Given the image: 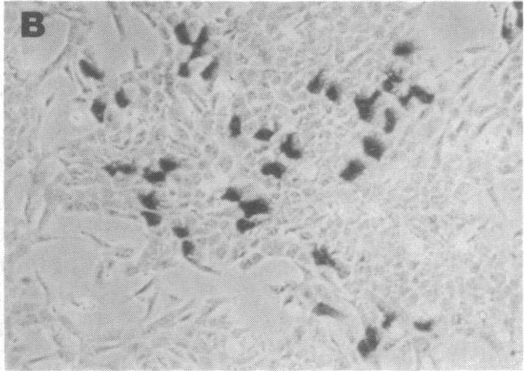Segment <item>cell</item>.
Wrapping results in <instances>:
<instances>
[{
  "mask_svg": "<svg viewBox=\"0 0 524 371\" xmlns=\"http://www.w3.org/2000/svg\"><path fill=\"white\" fill-rule=\"evenodd\" d=\"M45 16L37 10H24L21 13V37L24 39H37L46 34L44 22Z\"/></svg>",
  "mask_w": 524,
  "mask_h": 371,
  "instance_id": "6da1fadb",
  "label": "cell"
},
{
  "mask_svg": "<svg viewBox=\"0 0 524 371\" xmlns=\"http://www.w3.org/2000/svg\"><path fill=\"white\" fill-rule=\"evenodd\" d=\"M383 92L376 90L370 96L356 94L353 97V104L358 117L364 123H371L376 114V105L381 97Z\"/></svg>",
  "mask_w": 524,
  "mask_h": 371,
  "instance_id": "7a4b0ae2",
  "label": "cell"
},
{
  "mask_svg": "<svg viewBox=\"0 0 524 371\" xmlns=\"http://www.w3.org/2000/svg\"><path fill=\"white\" fill-rule=\"evenodd\" d=\"M237 205L243 214V216L250 219H254L256 217L270 215L273 210L270 201L261 197L243 199Z\"/></svg>",
  "mask_w": 524,
  "mask_h": 371,
  "instance_id": "3957f363",
  "label": "cell"
},
{
  "mask_svg": "<svg viewBox=\"0 0 524 371\" xmlns=\"http://www.w3.org/2000/svg\"><path fill=\"white\" fill-rule=\"evenodd\" d=\"M210 42H211V29L208 24H204L199 30L195 38H194V40H193L187 60L192 63L200 58H204L207 55V48H208Z\"/></svg>",
  "mask_w": 524,
  "mask_h": 371,
  "instance_id": "277c9868",
  "label": "cell"
},
{
  "mask_svg": "<svg viewBox=\"0 0 524 371\" xmlns=\"http://www.w3.org/2000/svg\"><path fill=\"white\" fill-rule=\"evenodd\" d=\"M413 99H416L422 105H431L436 99V95L434 93H430L424 87L417 85V84H414V85L410 86L409 87V90L406 95H403L398 98V102H399L401 108L407 109L409 104H410V101Z\"/></svg>",
  "mask_w": 524,
  "mask_h": 371,
  "instance_id": "5b68a950",
  "label": "cell"
},
{
  "mask_svg": "<svg viewBox=\"0 0 524 371\" xmlns=\"http://www.w3.org/2000/svg\"><path fill=\"white\" fill-rule=\"evenodd\" d=\"M361 146L364 154L376 162H380L387 152L385 142L374 135H365L362 138Z\"/></svg>",
  "mask_w": 524,
  "mask_h": 371,
  "instance_id": "8992f818",
  "label": "cell"
},
{
  "mask_svg": "<svg viewBox=\"0 0 524 371\" xmlns=\"http://www.w3.org/2000/svg\"><path fill=\"white\" fill-rule=\"evenodd\" d=\"M278 150L289 160L297 162L304 158V150L297 144L295 132L287 134L285 138L280 141Z\"/></svg>",
  "mask_w": 524,
  "mask_h": 371,
  "instance_id": "52a82bcc",
  "label": "cell"
},
{
  "mask_svg": "<svg viewBox=\"0 0 524 371\" xmlns=\"http://www.w3.org/2000/svg\"><path fill=\"white\" fill-rule=\"evenodd\" d=\"M367 170V165L360 158H351L339 173V179L346 183H352L360 179Z\"/></svg>",
  "mask_w": 524,
  "mask_h": 371,
  "instance_id": "ba28073f",
  "label": "cell"
},
{
  "mask_svg": "<svg viewBox=\"0 0 524 371\" xmlns=\"http://www.w3.org/2000/svg\"><path fill=\"white\" fill-rule=\"evenodd\" d=\"M312 262L316 267H326L338 271L339 263L326 246H315L310 253Z\"/></svg>",
  "mask_w": 524,
  "mask_h": 371,
  "instance_id": "9c48e42d",
  "label": "cell"
},
{
  "mask_svg": "<svg viewBox=\"0 0 524 371\" xmlns=\"http://www.w3.org/2000/svg\"><path fill=\"white\" fill-rule=\"evenodd\" d=\"M288 171V167L278 160L267 161L259 167V173L263 176L273 178L276 180H282Z\"/></svg>",
  "mask_w": 524,
  "mask_h": 371,
  "instance_id": "30bf717a",
  "label": "cell"
},
{
  "mask_svg": "<svg viewBox=\"0 0 524 371\" xmlns=\"http://www.w3.org/2000/svg\"><path fill=\"white\" fill-rule=\"evenodd\" d=\"M311 312L315 316L320 317V318H329V319H335V320H339V319H344L345 317L344 314L339 309L328 304V303L324 302V301L317 302L312 307Z\"/></svg>",
  "mask_w": 524,
  "mask_h": 371,
  "instance_id": "8fae6325",
  "label": "cell"
},
{
  "mask_svg": "<svg viewBox=\"0 0 524 371\" xmlns=\"http://www.w3.org/2000/svg\"><path fill=\"white\" fill-rule=\"evenodd\" d=\"M173 32L176 42L179 45L188 48L191 47L194 38L192 37L190 26L187 20L183 19L176 23L173 27Z\"/></svg>",
  "mask_w": 524,
  "mask_h": 371,
  "instance_id": "7c38bea8",
  "label": "cell"
},
{
  "mask_svg": "<svg viewBox=\"0 0 524 371\" xmlns=\"http://www.w3.org/2000/svg\"><path fill=\"white\" fill-rule=\"evenodd\" d=\"M78 67H79L80 72L86 78H92L93 80L98 81V82H102L105 78L104 72L99 70L98 68L86 59L79 60Z\"/></svg>",
  "mask_w": 524,
  "mask_h": 371,
  "instance_id": "4fadbf2b",
  "label": "cell"
},
{
  "mask_svg": "<svg viewBox=\"0 0 524 371\" xmlns=\"http://www.w3.org/2000/svg\"><path fill=\"white\" fill-rule=\"evenodd\" d=\"M326 87V78H325V70L321 69L313 75L306 84V90L312 95H318L324 91Z\"/></svg>",
  "mask_w": 524,
  "mask_h": 371,
  "instance_id": "5bb4252c",
  "label": "cell"
},
{
  "mask_svg": "<svg viewBox=\"0 0 524 371\" xmlns=\"http://www.w3.org/2000/svg\"><path fill=\"white\" fill-rule=\"evenodd\" d=\"M384 125L382 127L385 135H392L396 129L398 123V116L394 108H386L384 111Z\"/></svg>",
  "mask_w": 524,
  "mask_h": 371,
  "instance_id": "9a60e30c",
  "label": "cell"
},
{
  "mask_svg": "<svg viewBox=\"0 0 524 371\" xmlns=\"http://www.w3.org/2000/svg\"><path fill=\"white\" fill-rule=\"evenodd\" d=\"M416 47L411 40H402L398 42L392 48V55L398 58H408L414 55Z\"/></svg>",
  "mask_w": 524,
  "mask_h": 371,
  "instance_id": "2e32d148",
  "label": "cell"
},
{
  "mask_svg": "<svg viewBox=\"0 0 524 371\" xmlns=\"http://www.w3.org/2000/svg\"><path fill=\"white\" fill-rule=\"evenodd\" d=\"M168 175L162 172L161 170H155L151 167H146L143 169L142 178L151 185H158L167 182Z\"/></svg>",
  "mask_w": 524,
  "mask_h": 371,
  "instance_id": "e0dca14e",
  "label": "cell"
},
{
  "mask_svg": "<svg viewBox=\"0 0 524 371\" xmlns=\"http://www.w3.org/2000/svg\"><path fill=\"white\" fill-rule=\"evenodd\" d=\"M228 133L231 139H238L243 134V120L241 115L233 114L229 119L227 125Z\"/></svg>",
  "mask_w": 524,
  "mask_h": 371,
  "instance_id": "ac0fdd59",
  "label": "cell"
},
{
  "mask_svg": "<svg viewBox=\"0 0 524 371\" xmlns=\"http://www.w3.org/2000/svg\"><path fill=\"white\" fill-rule=\"evenodd\" d=\"M220 65L219 58L217 57H214L200 71V74H199L200 78L205 83H209L214 80L217 76V74L218 73Z\"/></svg>",
  "mask_w": 524,
  "mask_h": 371,
  "instance_id": "d6986e66",
  "label": "cell"
},
{
  "mask_svg": "<svg viewBox=\"0 0 524 371\" xmlns=\"http://www.w3.org/2000/svg\"><path fill=\"white\" fill-rule=\"evenodd\" d=\"M137 200L141 203L145 210L157 211L161 205L159 198L155 191H151L147 194H139L137 195Z\"/></svg>",
  "mask_w": 524,
  "mask_h": 371,
  "instance_id": "ffe728a7",
  "label": "cell"
},
{
  "mask_svg": "<svg viewBox=\"0 0 524 371\" xmlns=\"http://www.w3.org/2000/svg\"><path fill=\"white\" fill-rule=\"evenodd\" d=\"M107 102L105 101L102 100L99 98H95L93 99L91 106H90V111L93 115V118L97 121V123H102L105 121V115L106 112L107 110Z\"/></svg>",
  "mask_w": 524,
  "mask_h": 371,
  "instance_id": "44dd1931",
  "label": "cell"
},
{
  "mask_svg": "<svg viewBox=\"0 0 524 371\" xmlns=\"http://www.w3.org/2000/svg\"><path fill=\"white\" fill-rule=\"evenodd\" d=\"M220 200L221 201L238 204L243 200V192L240 188H237L235 186H228L224 192L220 195Z\"/></svg>",
  "mask_w": 524,
  "mask_h": 371,
  "instance_id": "7402d4cb",
  "label": "cell"
},
{
  "mask_svg": "<svg viewBox=\"0 0 524 371\" xmlns=\"http://www.w3.org/2000/svg\"><path fill=\"white\" fill-rule=\"evenodd\" d=\"M157 164H158V170H161L167 175H170L177 171L181 167L180 163L177 160L168 156H163L158 158Z\"/></svg>",
  "mask_w": 524,
  "mask_h": 371,
  "instance_id": "603a6c76",
  "label": "cell"
},
{
  "mask_svg": "<svg viewBox=\"0 0 524 371\" xmlns=\"http://www.w3.org/2000/svg\"><path fill=\"white\" fill-rule=\"evenodd\" d=\"M277 131L273 128L267 126H262L257 128L252 135V138L255 141L261 143H270L274 138Z\"/></svg>",
  "mask_w": 524,
  "mask_h": 371,
  "instance_id": "cb8c5ba5",
  "label": "cell"
},
{
  "mask_svg": "<svg viewBox=\"0 0 524 371\" xmlns=\"http://www.w3.org/2000/svg\"><path fill=\"white\" fill-rule=\"evenodd\" d=\"M259 224L254 219H250L246 217H241L235 221V228L236 232L240 235H244L248 232L256 229Z\"/></svg>",
  "mask_w": 524,
  "mask_h": 371,
  "instance_id": "d4e9b609",
  "label": "cell"
},
{
  "mask_svg": "<svg viewBox=\"0 0 524 371\" xmlns=\"http://www.w3.org/2000/svg\"><path fill=\"white\" fill-rule=\"evenodd\" d=\"M342 89L336 83L328 85L324 90L325 97L333 104H338L342 99Z\"/></svg>",
  "mask_w": 524,
  "mask_h": 371,
  "instance_id": "484cf974",
  "label": "cell"
},
{
  "mask_svg": "<svg viewBox=\"0 0 524 371\" xmlns=\"http://www.w3.org/2000/svg\"><path fill=\"white\" fill-rule=\"evenodd\" d=\"M140 215L149 228L158 227L163 222V216L155 211L144 210L140 212Z\"/></svg>",
  "mask_w": 524,
  "mask_h": 371,
  "instance_id": "4316f807",
  "label": "cell"
},
{
  "mask_svg": "<svg viewBox=\"0 0 524 371\" xmlns=\"http://www.w3.org/2000/svg\"><path fill=\"white\" fill-rule=\"evenodd\" d=\"M365 339L368 342V346L371 348L372 353L377 351L379 344H380V337H379V333L377 328L371 326V325L367 327L366 329H365Z\"/></svg>",
  "mask_w": 524,
  "mask_h": 371,
  "instance_id": "83f0119b",
  "label": "cell"
},
{
  "mask_svg": "<svg viewBox=\"0 0 524 371\" xmlns=\"http://www.w3.org/2000/svg\"><path fill=\"white\" fill-rule=\"evenodd\" d=\"M114 100L117 108L120 110L127 109L132 102L123 87H120L116 90L114 94Z\"/></svg>",
  "mask_w": 524,
  "mask_h": 371,
  "instance_id": "f1b7e54d",
  "label": "cell"
},
{
  "mask_svg": "<svg viewBox=\"0 0 524 371\" xmlns=\"http://www.w3.org/2000/svg\"><path fill=\"white\" fill-rule=\"evenodd\" d=\"M403 82V78L398 74L391 73L385 78L381 84V91L387 93H392L395 88V85L401 84Z\"/></svg>",
  "mask_w": 524,
  "mask_h": 371,
  "instance_id": "f546056e",
  "label": "cell"
},
{
  "mask_svg": "<svg viewBox=\"0 0 524 371\" xmlns=\"http://www.w3.org/2000/svg\"><path fill=\"white\" fill-rule=\"evenodd\" d=\"M176 75L182 79H190L193 75V70L191 68V63L188 60L180 61L178 65Z\"/></svg>",
  "mask_w": 524,
  "mask_h": 371,
  "instance_id": "4dcf8cb0",
  "label": "cell"
},
{
  "mask_svg": "<svg viewBox=\"0 0 524 371\" xmlns=\"http://www.w3.org/2000/svg\"><path fill=\"white\" fill-rule=\"evenodd\" d=\"M180 250L183 256L188 259L195 254L197 246L193 241L190 240V238H187L181 242Z\"/></svg>",
  "mask_w": 524,
  "mask_h": 371,
  "instance_id": "1f68e13d",
  "label": "cell"
},
{
  "mask_svg": "<svg viewBox=\"0 0 524 371\" xmlns=\"http://www.w3.org/2000/svg\"><path fill=\"white\" fill-rule=\"evenodd\" d=\"M117 169H118L119 173L126 176H134V175L137 174V171H138V168L135 164L131 163V162H120V161H119Z\"/></svg>",
  "mask_w": 524,
  "mask_h": 371,
  "instance_id": "d6a6232c",
  "label": "cell"
},
{
  "mask_svg": "<svg viewBox=\"0 0 524 371\" xmlns=\"http://www.w3.org/2000/svg\"><path fill=\"white\" fill-rule=\"evenodd\" d=\"M171 230L173 235L180 240L190 238L191 235V231L188 226L175 225L172 227Z\"/></svg>",
  "mask_w": 524,
  "mask_h": 371,
  "instance_id": "836d02e7",
  "label": "cell"
},
{
  "mask_svg": "<svg viewBox=\"0 0 524 371\" xmlns=\"http://www.w3.org/2000/svg\"><path fill=\"white\" fill-rule=\"evenodd\" d=\"M356 349H357L358 353L360 354V357L363 359L368 358L370 354L372 353L371 348L368 346V342H366L365 339L360 340V342H358L357 346H356Z\"/></svg>",
  "mask_w": 524,
  "mask_h": 371,
  "instance_id": "e575fe53",
  "label": "cell"
},
{
  "mask_svg": "<svg viewBox=\"0 0 524 371\" xmlns=\"http://www.w3.org/2000/svg\"><path fill=\"white\" fill-rule=\"evenodd\" d=\"M119 161H114V162H109V163L105 164L103 166L102 170L108 175L110 177L114 178L117 174H118V169H117V166H118Z\"/></svg>",
  "mask_w": 524,
  "mask_h": 371,
  "instance_id": "d590c367",
  "label": "cell"
},
{
  "mask_svg": "<svg viewBox=\"0 0 524 371\" xmlns=\"http://www.w3.org/2000/svg\"><path fill=\"white\" fill-rule=\"evenodd\" d=\"M501 37L506 42H508V44H510L512 42V38H513V31L512 29L511 26H508L506 22L505 18H504L503 24L502 25V28H501Z\"/></svg>",
  "mask_w": 524,
  "mask_h": 371,
  "instance_id": "8d00e7d4",
  "label": "cell"
},
{
  "mask_svg": "<svg viewBox=\"0 0 524 371\" xmlns=\"http://www.w3.org/2000/svg\"><path fill=\"white\" fill-rule=\"evenodd\" d=\"M397 315L395 312H389L385 315V320L382 322V328L384 329H389L392 326V323L396 319Z\"/></svg>",
  "mask_w": 524,
  "mask_h": 371,
  "instance_id": "74e56055",
  "label": "cell"
},
{
  "mask_svg": "<svg viewBox=\"0 0 524 371\" xmlns=\"http://www.w3.org/2000/svg\"><path fill=\"white\" fill-rule=\"evenodd\" d=\"M515 25L519 31H522L523 29V12H516Z\"/></svg>",
  "mask_w": 524,
  "mask_h": 371,
  "instance_id": "f35d334b",
  "label": "cell"
},
{
  "mask_svg": "<svg viewBox=\"0 0 524 371\" xmlns=\"http://www.w3.org/2000/svg\"><path fill=\"white\" fill-rule=\"evenodd\" d=\"M414 325L417 329L421 330V331H430L432 325H433V321H430V322H425V323L415 322Z\"/></svg>",
  "mask_w": 524,
  "mask_h": 371,
  "instance_id": "ab89813d",
  "label": "cell"
},
{
  "mask_svg": "<svg viewBox=\"0 0 524 371\" xmlns=\"http://www.w3.org/2000/svg\"><path fill=\"white\" fill-rule=\"evenodd\" d=\"M513 8L516 10V12H523V2L522 1H513Z\"/></svg>",
  "mask_w": 524,
  "mask_h": 371,
  "instance_id": "60d3db41",
  "label": "cell"
}]
</instances>
